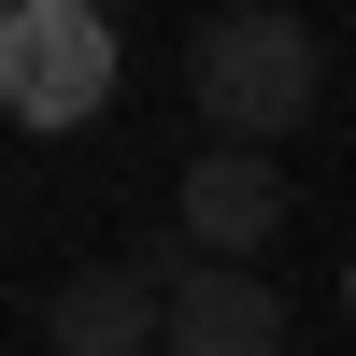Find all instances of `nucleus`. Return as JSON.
Returning <instances> with one entry per match:
<instances>
[{
	"mask_svg": "<svg viewBox=\"0 0 356 356\" xmlns=\"http://www.w3.org/2000/svg\"><path fill=\"white\" fill-rule=\"evenodd\" d=\"M314 86H328V43H314L300 15H271V0L186 29V100L214 114V143H243V157H271V143L300 129Z\"/></svg>",
	"mask_w": 356,
	"mask_h": 356,
	"instance_id": "nucleus-1",
	"label": "nucleus"
},
{
	"mask_svg": "<svg viewBox=\"0 0 356 356\" xmlns=\"http://www.w3.org/2000/svg\"><path fill=\"white\" fill-rule=\"evenodd\" d=\"M114 15L100 0H0V114L15 129H100L114 114Z\"/></svg>",
	"mask_w": 356,
	"mask_h": 356,
	"instance_id": "nucleus-2",
	"label": "nucleus"
},
{
	"mask_svg": "<svg viewBox=\"0 0 356 356\" xmlns=\"http://www.w3.org/2000/svg\"><path fill=\"white\" fill-rule=\"evenodd\" d=\"M171 228L214 243V271H243V257L285 228V171L243 157V143H214V157H186V186H171Z\"/></svg>",
	"mask_w": 356,
	"mask_h": 356,
	"instance_id": "nucleus-3",
	"label": "nucleus"
},
{
	"mask_svg": "<svg viewBox=\"0 0 356 356\" xmlns=\"http://www.w3.org/2000/svg\"><path fill=\"white\" fill-rule=\"evenodd\" d=\"M57 356H171V285L157 271H72L57 285Z\"/></svg>",
	"mask_w": 356,
	"mask_h": 356,
	"instance_id": "nucleus-4",
	"label": "nucleus"
},
{
	"mask_svg": "<svg viewBox=\"0 0 356 356\" xmlns=\"http://www.w3.org/2000/svg\"><path fill=\"white\" fill-rule=\"evenodd\" d=\"M171 356H285V300L257 271H186L171 285Z\"/></svg>",
	"mask_w": 356,
	"mask_h": 356,
	"instance_id": "nucleus-5",
	"label": "nucleus"
},
{
	"mask_svg": "<svg viewBox=\"0 0 356 356\" xmlns=\"http://www.w3.org/2000/svg\"><path fill=\"white\" fill-rule=\"evenodd\" d=\"M342 314H356V257H342Z\"/></svg>",
	"mask_w": 356,
	"mask_h": 356,
	"instance_id": "nucleus-6",
	"label": "nucleus"
}]
</instances>
